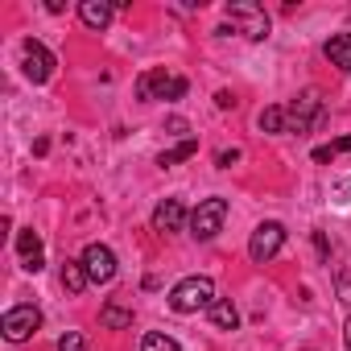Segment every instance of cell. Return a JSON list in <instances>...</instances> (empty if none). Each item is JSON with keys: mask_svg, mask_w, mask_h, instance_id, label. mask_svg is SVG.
<instances>
[{"mask_svg": "<svg viewBox=\"0 0 351 351\" xmlns=\"http://www.w3.org/2000/svg\"><path fill=\"white\" fill-rule=\"evenodd\" d=\"M21 62H25V75L34 79V83H50V75H54V54L42 46V42H25L21 46Z\"/></svg>", "mask_w": 351, "mask_h": 351, "instance_id": "cell-9", "label": "cell"}, {"mask_svg": "<svg viewBox=\"0 0 351 351\" xmlns=\"http://www.w3.org/2000/svg\"><path fill=\"white\" fill-rule=\"evenodd\" d=\"M136 95L145 104H153V99H182L186 95V79L182 75H169V71H145L136 79Z\"/></svg>", "mask_w": 351, "mask_h": 351, "instance_id": "cell-3", "label": "cell"}, {"mask_svg": "<svg viewBox=\"0 0 351 351\" xmlns=\"http://www.w3.org/2000/svg\"><path fill=\"white\" fill-rule=\"evenodd\" d=\"M318 120H322V99H318V91H314V87H310V91H302V95L285 108V132L306 136Z\"/></svg>", "mask_w": 351, "mask_h": 351, "instance_id": "cell-4", "label": "cell"}, {"mask_svg": "<svg viewBox=\"0 0 351 351\" xmlns=\"http://www.w3.org/2000/svg\"><path fill=\"white\" fill-rule=\"evenodd\" d=\"M343 351H351V318H347V326H343Z\"/></svg>", "mask_w": 351, "mask_h": 351, "instance_id": "cell-24", "label": "cell"}, {"mask_svg": "<svg viewBox=\"0 0 351 351\" xmlns=\"http://www.w3.org/2000/svg\"><path fill=\"white\" fill-rule=\"evenodd\" d=\"M182 223H186V207H182V199H165V203H157V211H153V232H182Z\"/></svg>", "mask_w": 351, "mask_h": 351, "instance_id": "cell-10", "label": "cell"}, {"mask_svg": "<svg viewBox=\"0 0 351 351\" xmlns=\"http://www.w3.org/2000/svg\"><path fill=\"white\" fill-rule=\"evenodd\" d=\"M38 326H42V310L38 306H13L5 318H0V330H5L9 343H25Z\"/></svg>", "mask_w": 351, "mask_h": 351, "instance_id": "cell-7", "label": "cell"}, {"mask_svg": "<svg viewBox=\"0 0 351 351\" xmlns=\"http://www.w3.org/2000/svg\"><path fill=\"white\" fill-rule=\"evenodd\" d=\"M322 54H326L330 66H339L343 75H351V34H330L326 46H322Z\"/></svg>", "mask_w": 351, "mask_h": 351, "instance_id": "cell-12", "label": "cell"}, {"mask_svg": "<svg viewBox=\"0 0 351 351\" xmlns=\"http://www.w3.org/2000/svg\"><path fill=\"white\" fill-rule=\"evenodd\" d=\"M87 285H91V277H87L83 261H66V265H62V289H66V293H83Z\"/></svg>", "mask_w": 351, "mask_h": 351, "instance_id": "cell-14", "label": "cell"}, {"mask_svg": "<svg viewBox=\"0 0 351 351\" xmlns=\"http://www.w3.org/2000/svg\"><path fill=\"white\" fill-rule=\"evenodd\" d=\"M236 161H240V149H223V153L215 157V165H219V169H232Z\"/></svg>", "mask_w": 351, "mask_h": 351, "instance_id": "cell-22", "label": "cell"}, {"mask_svg": "<svg viewBox=\"0 0 351 351\" xmlns=\"http://www.w3.org/2000/svg\"><path fill=\"white\" fill-rule=\"evenodd\" d=\"M195 153H199V141H195V136H186L182 145L165 149V153L157 157V165H161V169H169V165H178V161H186V157H195Z\"/></svg>", "mask_w": 351, "mask_h": 351, "instance_id": "cell-16", "label": "cell"}, {"mask_svg": "<svg viewBox=\"0 0 351 351\" xmlns=\"http://www.w3.org/2000/svg\"><path fill=\"white\" fill-rule=\"evenodd\" d=\"M223 219H228V199H203L191 215V236L195 240H215L223 232Z\"/></svg>", "mask_w": 351, "mask_h": 351, "instance_id": "cell-5", "label": "cell"}, {"mask_svg": "<svg viewBox=\"0 0 351 351\" xmlns=\"http://www.w3.org/2000/svg\"><path fill=\"white\" fill-rule=\"evenodd\" d=\"M215 104H219V108H236V95H232V91H219Z\"/></svg>", "mask_w": 351, "mask_h": 351, "instance_id": "cell-23", "label": "cell"}, {"mask_svg": "<svg viewBox=\"0 0 351 351\" xmlns=\"http://www.w3.org/2000/svg\"><path fill=\"white\" fill-rule=\"evenodd\" d=\"M99 322H104V326H112V330H124V326H132V310H124V306L108 302V306L99 310Z\"/></svg>", "mask_w": 351, "mask_h": 351, "instance_id": "cell-17", "label": "cell"}, {"mask_svg": "<svg viewBox=\"0 0 351 351\" xmlns=\"http://www.w3.org/2000/svg\"><path fill=\"white\" fill-rule=\"evenodd\" d=\"M256 124H261V132H285V108H265L256 116Z\"/></svg>", "mask_w": 351, "mask_h": 351, "instance_id": "cell-19", "label": "cell"}, {"mask_svg": "<svg viewBox=\"0 0 351 351\" xmlns=\"http://www.w3.org/2000/svg\"><path fill=\"white\" fill-rule=\"evenodd\" d=\"M58 351H87V339H83L79 330H66V335L58 339Z\"/></svg>", "mask_w": 351, "mask_h": 351, "instance_id": "cell-21", "label": "cell"}, {"mask_svg": "<svg viewBox=\"0 0 351 351\" xmlns=\"http://www.w3.org/2000/svg\"><path fill=\"white\" fill-rule=\"evenodd\" d=\"M215 302L219 298H215V281L211 277H182L169 289V306L178 314H199V310H211Z\"/></svg>", "mask_w": 351, "mask_h": 351, "instance_id": "cell-1", "label": "cell"}, {"mask_svg": "<svg viewBox=\"0 0 351 351\" xmlns=\"http://www.w3.org/2000/svg\"><path fill=\"white\" fill-rule=\"evenodd\" d=\"M141 351H182V347H178V339H169V335H161V330H149V335L141 339Z\"/></svg>", "mask_w": 351, "mask_h": 351, "instance_id": "cell-18", "label": "cell"}, {"mask_svg": "<svg viewBox=\"0 0 351 351\" xmlns=\"http://www.w3.org/2000/svg\"><path fill=\"white\" fill-rule=\"evenodd\" d=\"M79 261H83L87 277H91V285H108V281L116 277V252H112L108 244H87Z\"/></svg>", "mask_w": 351, "mask_h": 351, "instance_id": "cell-8", "label": "cell"}, {"mask_svg": "<svg viewBox=\"0 0 351 351\" xmlns=\"http://www.w3.org/2000/svg\"><path fill=\"white\" fill-rule=\"evenodd\" d=\"M211 322H215L219 330H236V326H240V310H236L228 298H219V302L211 306Z\"/></svg>", "mask_w": 351, "mask_h": 351, "instance_id": "cell-15", "label": "cell"}, {"mask_svg": "<svg viewBox=\"0 0 351 351\" xmlns=\"http://www.w3.org/2000/svg\"><path fill=\"white\" fill-rule=\"evenodd\" d=\"M112 13H116V5H104V0H83V5H79V17H83L87 29H108Z\"/></svg>", "mask_w": 351, "mask_h": 351, "instance_id": "cell-13", "label": "cell"}, {"mask_svg": "<svg viewBox=\"0 0 351 351\" xmlns=\"http://www.w3.org/2000/svg\"><path fill=\"white\" fill-rule=\"evenodd\" d=\"M339 153H351V136H339V141H330V145L314 149V161H335Z\"/></svg>", "mask_w": 351, "mask_h": 351, "instance_id": "cell-20", "label": "cell"}, {"mask_svg": "<svg viewBox=\"0 0 351 351\" xmlns=\"http://www.w3.org/2000/svg\"><path fill=\"white\" fill-rule=\"evenodd\" d=\"M281 248H285V223H277V219L261 223V228L252 232V240H248V256H252L256 265H269Z\"/></svg>", "mask_w": 351, "mask_h": 351, "instance_id": "cell-6", "label": "cell"}, {"mask_svg": "<svg viewBox=\"0 0 351 351\" xmlns=\"http://www.w3.org/2000/svg\"><path fill=\"white\" fill-rule=\"evenodd\" d=\"M17 252H21V265H25L29 273H38V269L46 265V248H42V236H38L34 228L17 232Z\"/></svg>", "mask_w": 351, "mask_h": 351, "instance_id": "cell-11", "label": "cell"}, {"mask_svg": "<svg viewBox=\"0 0 351 351\" xmlns=\"http://www.w3.org/2000/svg\"><path fill=\"white\" fill-rule=\"evenodd\" d=\"M228 21H232V34H244L252 42H265L269 38V13L252 0H232L228 5Z\"/></svg>", "mask_w": 351, "mask_h": 351, "instance_id": "cell-2", "label": "cell"}]
</instances>
